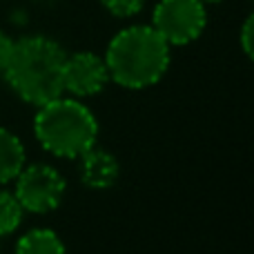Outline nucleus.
<instances>
[{
  "instance_id": "7",
  "label": "nucleus",
  "mask_w": 254,
  "mask_h": 254,
  "mask_svg": "<svg viewBox=\"0 0 254 254\" xmlns=\"http://www.w3.org/2000/svg\"><path fill=\"white\" fill-rule=\"evenodd\" d=\"M80 181L89 190H110L119 181L121 165L116 156L101 147H89L80 154Z\"/></svg>"
},
{
  "instance_id": "10",
  "label": "nucleus",
  "mask_w": 254,
  "mask_h": 254,
  "mask_svg": "<svg viewBox=\"0 0 254 254\" xmlns=\"http://www.w3.org/2000/svg\"><path fill=\"white\" fill-rule=\"evenodd\" d=\"M22 207L18 198L9 192H0V237L11 234L22 221Z\"/></svg>"
},
{
  "instance_id": "12",
  "label": "nucleus",
  "mask_w": 254,
  "mask_h": 254,
  "mask_svg": "<svg viewBox=\"0 0 254 254\" xmlns=\"http://www.w3.org/2000/svg\"><path fill=\"white\" fill-rule=\"evenodd\" d=\"M252 31H254V18L248 16L241 27V47L248 58H252Z\"/></svg>"
},
{
  "instance_id": "14",
  "label": "nucleus",
  "mask_w": 254,
  "mask_h": 254,
  "mask_svg": "<svg viewBox=\"0 0 254 254\" xmlns=\"http://www.w3.org/2000/svg\"><path fill=\"white\" fill-rule=\"evenodd\" d=\"M205 4H212V2H221V0H203Z\"/></svg>"
},
{
  "instance_id": "3",
  "label": "nucleus",
  "mask_w": 254,
  "mask_h": 254,
  "mask_svg": "<svg viewBox=\"0 0 254 254\" xmlns=\"http://www.w3.org/2000/svg\"><path fill=\"white\" fill-rule=\"evenodd\" d=\"M34 134L38 143L54 156L78 158L96 145L98 121L80 101L58 96L38 107Z\"/></svg>"
},
{
  "instance_id": "4",
  "label": "nucleus",
  "mask_w": 254,
  "mask_h": 254,
  "mask_svg": "<svg viewBox=\"0 0 254 254\" xmlns=\"http://www.w3.org/2000/svg\"><path fill=\"white\" fill-rule=\"evenodd\" d=\"M207 11L203 0H158L152 13V27L167 45H190L203 34Z\"/></svg>"
},
{
  "instance_id": "9",
  "label": "nucleus",
  "mask_w": 254,
  "mask_h": 254,
  "mask_svg": "<svg viewBox=\"0 0 254 254\" xmlns=\"http://www.w3.org/2000/svg\"><path fill=\"white\" fill-rule=\"evenodd\" d=\"M16 254H65V243L54 230L36 228L18 239Z\"/></svg>"
},
{
  "instance_id": "5",
  "label": "nucleus",
  "mask_w": 254,
  "mask_h": 254,
  "mask_svg": "<svg viewBox=\"0 0 254 254\" xmlns=\"http://www.w3.org/2000/svg\"><path fill=\"white\" fill-rule=\"evenodd\" d=\"M13 181H16L13 196L18 198L22 210L34 214L56 210L67 190L65 176L52 165H43V163L22 167Z\"/></svg>"
},
{
  "instance_id": "11",
  "label": "nucleus",
  "mask_w": 254,
  "mask_h": 254,
  "mask_svg": "<svg viewBox=\"0 0 254 254\" xmlns=\"http://www.w3.org/2000/svg\"><path fill=\"white\" fill-rule=\"evenodd\" d=\"M105 4V9L110 13L119 18H129V16H136V13L143 9L145 0H101Z\"/></svg>"
},
{
  "instance_id": "6",
  "label": "nucleus",
  "mask_w": 254,
  "mask_h": 254,
  "mask_svg": "<svg viewBox=\"0 0 254 254\" xmlns=\"http://www.w3.org/2000/svg\"><path fill=\"white\" fill-rule=\"evenodd\" d=\"M110 83L105 58L96 56L92 52H78L65 56L63 63V92L71 94L76 98L96 96Z\"/></svg>"
},
{
  "instance_id": "13",
  "label": "nucleus",
  "mask_w": 254,
  "mask_h": 254,
  "mask_svg": "<svg viewBox=\"0 0 254 254\" xmlns=\"http://www.w3.org/2000/svg\"><path fill=\"white\" fill-rule=\"evenodd\" d=\"M11 49H13V40L0 29V71H2L4 65H7L9 56H11Z\"/></svg>"
},
{
  "instance_id": "2",
  "label": "nucleus",
  "mask_w": 254,
  "mask_h": 254,
  "mask_svg": "<svg viewBox=\"0 0 254 254\" xmlns=\"http://www.w3.org/2000/svg\"><path fill=\"white\" fill-rule=\"evenodd\" d=\"M110 80L127 89L158 83L170 67V45L152 25H131L110 40L105 52Z\"/></svg>"
},
{
  "instance_id": "8",
  "label": "nucleus",
  "mask_w": 254,
  "mask_h": 254,
  "mask_svg": "<svg viewBox=\"0 0 254 254\" xmlns=\"http://www.w3.org/2000/svg\"><path fill=\"white\" fill-rule=\"evenodd\" d=\"M25 167V147L20 138L0 127V185L9 183Z\"/></svg>"
},
{
  "instance_id": "1",
  "label": "nucleus",
  "mask_w": 254,
  "mask_h": 254,
  "mask_svg": "<svg viewBox=\"0 0 254 254\" xmlns=\"http://www.w3.org/2000/svg\"><path fill=\"white\" fill-rule=\"evenodd\" d=\"M65 49L47 36H27L13 40V49L4 65L9 87L31 105L40 107L63 96V63Z\"/></svg>"
}]
</instances>
